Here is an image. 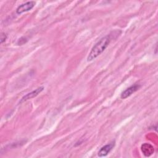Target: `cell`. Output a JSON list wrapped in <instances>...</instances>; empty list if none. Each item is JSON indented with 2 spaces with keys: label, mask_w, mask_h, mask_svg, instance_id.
<instances>
[{
  "label": "cell",
  "mask_w": 158,
  "mask_h": 158,
  "mask_svg": "<svg viewBox=\"0 0 158 158\" xmlns=\"http://www.w3.org/2000/svg\"><path fill=\"white\" fill-rule=\"evenodd\" d=\"M110 40L111 38L109 35H107L99 40L91 49L87 57V61H92L98 57L99 55H101L107 48L110 42Z\"/></svg>",
  "instance_id": "cell-1"
},
{
  "label": "cell",
  "mask_w": 158,
  "mask_h": 158,
  "mask_svg": "<svg viewBox=\"0 0 158 158\" xmlns=\"http://www.w3.org/2000/svg\"><path fill=\"white\" fill-rule=\"evenodd\" d=\"M36 2L35 1H28L24 4L20 5L16 9V12L18 14H22L23 12L30 10L33 8Z\"/></svg>",
  "instance_id": "cell-2"
},
{
  "label": "cell",
  "mask_w": 158,
  "mask_h": 158,
  "mask_svg": "<svg viewBox=\"0 0 158 158\" xmlns=\"http://www.w3.org/2000/svg\"><path fill=\"white\" fill-rule=\"evenodd\" d=\"M115 146V141H112L104 146H102L98 152V156L100 157H105L112 151Z\"/></svg>",
  "instance_id": "cell-3"
},
{
  "label": "cell",
  "mask_w": 158,
  "mask_h": 158,
  "mask_svg": "<svg viewBox=\"0 0 158 158\" xmlns=\"http://www.w3.org/2000/svg\"><path fill=\"white\" fill-rule=\"evenodd\" d=\"M44 89V87L43 86H40L38 88H37L36 89H35V90L32 91L31 92L27 94L26 95H25L24 96H23L20 101V103L24 102V101H26L28 99H32L35 97H36V96H38L43 90Z\"/></svg>",
  "instance_id": "cell-4"
},
{
  "label": "cell",
  "mask_w": 158,
  "mask_h": 158,
  "mask_svg": "<svg viewBox=\"0 0 158 158\" xmlns=\"http://www.w3.org/2000/svg\"><path fill=\"white\" fill-rule=\"evenodd\" d=\"M139 88H140V85H137V84L131 86L130 87L128 88L127 89H126L125 91H123L122 93L120 98L122 99H126V98H127L128 97L131 96L133 93L136 91Z\"/></svg>",
  "instance_id": "cell-5"
},
{
  "label": "cell",
  "mask_w": 158,
  "mask_h": 158,
  "mask_svg": "<svg viewBox=\"0 0 158 158\" xmlns=\"http://www.w3.org/2000/svg\"><path fill=\"white\" fill-rule=\"evenodd\" d=\"M141 151L143 152V154L146 157L150 156L154 152L153 146L151 144H148V143H144V144H142L141 147Z\"/></svg>",
  "instance_id": "cell-6"
},
{
  "label": "cell",
  "mask_w": 158,
  "mask_h": 158,
  "mask_svg": "<svg viewBox=\"0 0 158 158\" xmlns=\"http://www.w3.org/2000/svg\"><path fill=\"white\" fill-rule=\"evenodd\" d=\"M27 40L25 38L22 37V38H20V39L18 40V41H17V44H18L19 45H22V44H23L27 42Z\"/></svg>",
  "instance_id": "cell-7"
},
{
  "label": "cell",
  "mask_w": 158,
  "mask_h": 158,
  "mask_svg": "<svg viewBox=\"0 0 158 158\" xmlns=\"http://www.w3.org/2000/svg\"><path fill=\"white\" fill-rule=\"evenodd\" d=\"M7 39V35L4 33H1V43H4Z\"/></svg>",
  "instance_id": "cell-8"
}]
</instances>
